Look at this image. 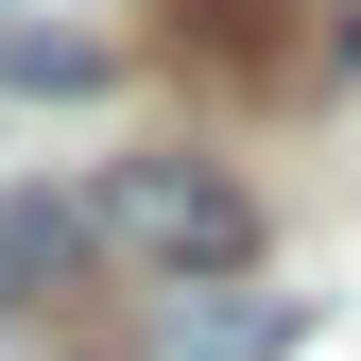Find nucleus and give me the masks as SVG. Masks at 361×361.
<instances>
[{
    "mask_svg": "<svg viewBox=\"0 0 361 361\" xmlns=\"http://www.w3.org/2000/svg\"><path fill=\"white\" fill-rule=\"evenodd\" d=\"M104 241L207 293V276H241V258H258V190H241L224 155H121V172H104Z\"/></svg>",
    "mask_w": 361,
    "mask_h": 361,
    "instance_id": "nucleus-1",
    "label": "nucleus"
},
{
    "mask_svg": "<svg viewBox=\"0 0 361 361\" xmlns=\"http://www.w3.org/2000/svg\"><path fill=\"white\" fill-rule=\"evenodd\" d=\"M190 361H293V310H190Z\"/></svg>",
    "mask_w": 361,
    "mask_h": 361,
    "instance_id": "nucleus-2",
    "label": "nucleus"
}]
</instances>
